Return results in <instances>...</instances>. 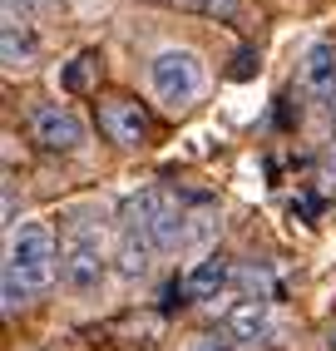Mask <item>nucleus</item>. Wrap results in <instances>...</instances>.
I'll return each instance as SVG.
<instances>
[{
  "label": "nucleus",
  "instance_id": "nucleus-1",
  "mask_svg": "<svg viewBox=\"0 0 336 351\" xmlns=\"http://www.w3.org/2000/svg\"><path fill=\"white\" fill-rule=\"evenodd\" d=\"M55 238L45 223H25L20 232H10V257L5 263L15 267V277L25 282V292H45L55 282Z\"/></svg>",
  "mask_w": 336,
  "mask_h": 351
},
{
  "label": "nucleus",
  "instance_id": "nucleus-2",
  "mask_svg": "<svg viewBox=\"0 0 336 351\" xmlns=\"http://www.w3.org/2000/svg\"><path fill=\"white\" fill-rule=\"evenodd\" d=\"M149 80H154V95L168 109H188L203 95V64H198L193 50H163V55H154Z\"/></svg>",
  "mask_w": 336,
  "mask_h": 351
},
{
  "label": "nucleus",
  "instance_id": "nucleus-3",
  "mask_svg": "<svg viewBox=\"0 0 336 351\" xmlns=\"http://www.w3.org/2000/svg\"><path fill=\"white\" fill-rule=\"evenodd\" d=\"M60 272L69 292H94L104 282V257H99V238L84 223H69V232L60 238Z\"/></svg>",
  "mask_w": 336,
  "mask_h": 351
},
{
  "label": "nucleus",
  "instance_id": "nucleus-4",
  "mask_svg": "<svg viewBox=\"0 0 336 351\" xmlns=\"http://www.w3.org/2000/svg\"><path fill=\"white\" fill-rule=\"evenodd\" d=\"M30 134H35V144L50 149V154H75L84 144V124L60 104H35L30 109Z\"/></svg>",
  "mask_w": 336,
  "mask_h": 351
},
{
  "label": "nucleus",
  "instance_id": "nucleus-5",
  "mask_svg": "<svg viewBox=\"0 0 336 351\" xmlns=\"http://www.w3.org/2000/svg\"><path fill=\"white\" fill-rule=\"evenodd\" d=\"M302 89L317 104H331L336 99V45L317 40L307 50V60H302Z\"/></svg>",
  "mask_w": 336,
  "mask_h": 351
},
{
  "label": "nucleus",
  "instance_id": "nucleus-6",
  "mask_svg": "<svg viewBox=\"0 0 336 351\" xmlns=\"http://www.w3.org/2000/svg\"><path fill=\"white\" fill-rule=\"evenodd\" d=\"M99 129L114 138V144H139L143 138V129H149V119H143V109L134 104V99H104V109H99Z\"/></svg>",
  "mask_w": 336,
  "mask_h": 351
},
{
  "label": "nucleus",
  "instance_id": "nucleus-7",
  "mask_svg": "<svg viewBox=\"0 0 336 351\" xmlns=\"http://www.w3.org/2000/svg\"><path fill=\"white\" fill-rule=\"evenodd\" d=\"M223 287H228V257H203V263L183 277V297H193V302L218 297Z\"/></svg>",
  "mask_w": 336,
  "mask_h": 351
},
{
  "label": "nucleus",
  "instance_id": "nucleus-8",
  "mask_svg": "<svg viewBox=\"0 0 336 351\" xmlns=\"http://www.w3.org/2000/svg\"><path fill=\"white\" fill-rule=\"evenodd\" d=\"M267 322H272L267 302H262V297H248V302H237V307L228 312V332H232L237 341H257L262 332H267Z\"/></svg>",
  "mask_w": 336,
  "mask_h": 351
},
{
  "label": "nucleus",
  "instance_id": "nucleus-9",
  "mask_svg": "<svg viewBox=\"0 0 336 351\" xmlns=\"http://www.w3.org/2000/svg\"><path fill=\"white\" fill-rule=\"evenodd\" d=\"M154 252H158V247L149 243V232H139V228H124V232H119V272H124V277H143Z\"/></svg>",
  "mask_w": 336,
  "mask_h": 351
},
{
  "label": "nucleus",
  "instance_id": "nucleus-10",
  "mask_svg": "<svg viewBox=\"0 0 336 351\" xmlns=\"http://www.w3.org/2000/svg\"><path fill=\"white\" fill-rule=\"evenodd\" d=\"M0 60H5V69H30L35 64V40L15 20H5V30H0Z\"/></svg>",
  "mask_w": 336,
  "mask_h": 351
},
{
  "label": "nucleus",
  "instance_id": "nucleus-11",
  "mask_svg": "<svg viewBox=\"0 0 336 351\" xmlns=\"http://www.w3.org/2000/svg\"><path fill=\"white\" fill-rule=\"evenodd\" d=\"M188 10H198V15H218V20H228L232 10H237V0H183Z\"/></svg>",
  "mask_w": 336,
  "mask_h": 351
},
{
  "label": "nucleus",
  "instance_id": "nucleus-12",
  "mask_svg": "<svg viewBox=\"0 0 336 351\" xmlns=\"http://www.w3.org/2000/svg\"><path fill=\"white\" fill-rule=\"evenodd\" d=\"M20 302H25V282H20V277H15V267L5 263V312H15Z\"/></svg>",
  "mask_w": 336,
  "mask_h": 351
},
{
  "label": "nucleus",
  "instance_id": "nucleus-13",
  "mask_svg": "<svg viewBox=\"0 0 336 351\" xmlns=\"http://www.w3.org/2000/svg\"><path fill=\"white\" fill-rule=\"evenodd\" d=\"M331 351H336V337H331Z\"/></svg>",
  "mask_w": 336,
  "mask_h": 351
}]
</instances>
